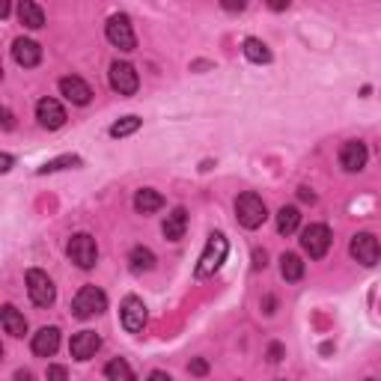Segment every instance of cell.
<instances>
[{
	"label": "cell",
	"mask_w": 381,
	"mask_h": 381,
	"mask_svg": "<svg viewBox=\"0 0 381 381\" xmlns=\"http://www.w3.org/2000/svg\"><path fill=\"white\" fill-rule=\"evenodd\" d=\"M15 381H36V378H33V372H30V370H18V372H15Z\"/></svg>",
	"instance_id": "34"
},
{
	"label": "cell",
	"mask_w": 381,
	"mask_h": 381,
	"mask_svg": "<svg viewBox=\"0 0 381 381\" xmlns=\"http://www.w3.org/2000/svg\"><path fill=\"white\" fill-rule=\"evenodd\" d=\"M104 375H108V381H134L128 360H123V358H114L108 367H104Z\"/></svg>",
	"instance_id": "24"
},
{
	"label": "cell",
	"mask_w": 381,
	"mask_h": 381,
	"mask_svg": "<svg viewBox=\"0 0 381 381\" xmlns=\"http://www.w3.org/2000/svg\"><path fill=\"white\" fill-rule=\"evenodd\" d=\"M12 126H15V123H12V111H9V108H4V128L9 131Z\"/></svg>",
	"instance_id": "36"
},
{
	"label": "cell",
	"mask_w": 381,
	"mask_h": 381,
	"mask_svg": "<svg viewBox=\"0 0 381 381\" xmlns=\"http://www.w3.org/2000/svg\"><path fill=\"white\" fill-rule=\"evenodd\" d=\"M0 322H4V331L9 333V337H24L27 333V319L12 307V304H6L4 313H0Z\"/></svg>",
	"instance_id": "18"
},
{
	"label": "cell",
	"mask_w": 381,
	"mask_h": 381,
	"mask_svg": "<svg viewBox=\"0 0 381 381\" xmlns=\"http://www.w3.org/2000/svg\"><path fill=\"white\" fill-rule=\"evenodd\" d=\"M128 259H131V271H137V274L152 271V265H155V253H152L149 248H134Z\"/></svg>",
	"instance_id": "25"
},
{
	"label": "cell",
	"mask_w": 381,
	"mask_h": 381,
	"mask_svg": "<svg viewBox=\"0 0 381 381\" xmlns=\"http://www.w3.org/2000/svg\"><path fill=\"white\" fill-rule=\"evenodd\" d=\"M36 119H39V126L42 128H60V126H66V111H63V104H60L57 99H39L36 104Z\"/></svg>",
	"instance_id": "11"
},
{
	"label": "cell",
	"mask_w": 381,
	"mask_h": 381,
	"mask_svg": "<svg viewBox=\"0 0 381 381\" xmlns=\"http://www.w3.org/2000/svg\"><path fill=\"white\" fill-rule=\"evenodd\" d=\"M0 170H12V155H9V152H4V155H0Z\"/></svg>",
	"instance_id": "32"
},
{
	"label": "cell",
	"mask_w": 381,
	"mask_h": 381,
	"mask_svg": "<svg viewBox=\"0 0 381 381\" xmlns=\"http://www.w3.org/2000/svg\"><path fill=\"white\" fill-rule=\"evenodd\" d=\"M45 378L48 381H69V372H66V367H48V372H45Z\"/></svg>",
	"instance_id": "28"
},
{
	"label": "cell",
	"mask_w": 381,
	"mask_h": 381,
	"mask_svg": "<svg viewBox=\"0 0 381 381\" xmlns=\"http://www.w3.org/2000/svg\"><path fill=\"white\" fill-rule=\"evenodd\" d=\"M149 381H173L170 375H167V372H161V370H155V372H152L149 375Z\"/></svg>",
	"instance_id": "35"
},
{
	"label": "cell",
	"mask_w": 381,
	"mask_h": 381,
	"mask_svg": "<svg viewBox=\"0 0 381 381\" xmlns=\"http://www.w3.org/2000/svg\"><path fill=\"white\" fill-rule=\"evenodd\" d=\"M104 33H108V42L116 45L119 51H134V27H131V18L126 12H116L108 18V27H104Z\"/></svg>",
	"instance_id": "5"
},
{
	"label": "cell",
	"mask_w": 381,
	"mask_h": 381,
	"mask_svg": "<svg viewBox=\"0 0 381 381\" xmlns=\"http://www.w3.org/2000/svg\"><path fill=\"white\" fill-rule=\"evenodd\" d=\"M301 248L304 253H310V259H322L331 250V230L325 223H310L301 233Z\"/></svg>",
	"instance_id": "7"
},
{
	"label": "cell",
	"mask_w": 381,
	"mask_h": 381,
	"mask_svg": "<svg viewBox=\"0 0 381 381\" xmlns=\"http://www.w3.org/2000/svg\"><path fill=\"white\" fill-rule=\"evenodd\" d=\"M69 259L78 268L89 271L96 263H99V248H96V238L93 236H87V233H78V236H72L69 238V248H66Z\"/></svg>",
	"instance_id": "4"
},
{
	"label": "cell",
	"mask_w": 381,
	"mask_h": 381,
	"mask_svg": "<svg viewBox=\"0 0 381 381\" xmlns=\"http://www.w3.org/2000/svg\"><path fill=\"white\" fill-rule=\"evenodd\" d=\"M280 274H283V280H289V283L301 280V277H304V263H301V256L283 253V256H280Z\"/></svg>",
	"instance_id": "23"
},
{
	"label": "cell",
	"mask_w": 381,
	"mask_h": 381,
	"mask_svg": "<svg viewBox=\"0 0 381 381\" xmlns=\"http://www.w3.org/2000/svg\"><path fill=\"white\" fill-rule=\"evenodd\" d=\"M111 87L116 89L119 96H134L137 87H140V78H137V72L131 63H116L111 66Z\"/></svg>",
	"instance_id": "10"
},
{
	"label": "cell",
	"mask_w": 381,
	"mask_h": 381,
	"mask_svg": "<svg viewBox=\"0 0 381 381\" xmlns=\"http://www.w3.org/2000/svg\"><path fill=\"white\" fill-rule=\"evenodd\" d=\"M27 292H30V301H33L36 307H51L54 298H57V289H54L51 277L39 268L27 271Z\"/></svg>",
	"instance_id": "6"
},
{
	"label": "cell",
	"mask_w": 381,
	"mask_h": 381,
	"mask_svg": "<svg viewBox=\"0 0 381 381\" xmlns=\"http://www.w3.org/2000/svg\"><path fill=\"white\" fill-rule=\"evenodd\" d=\"M194 375H206L209 372V363L203 360V358H197V360H191V367H188Z\"/></svg>",
	"instance_id": "30"
},
{
	"label": "cell",
	"mask_w": 381,
	"mask_h": 381,
	"mask_svg": "<svg viewBox=\"0 0 381 381\" xmlns=\"http://www.w3.org/2000/svg\"><path fill=\"white\" fill-rule=\"evenodd\" d=\"M185 230H188V211L185 209H173L170 215L164 218V226H161V233H164V238H170V241H179L182 236H185Z\"/></svg>",
	"instance_id": "16"
},
{
	"label": "cell",
	"mask_w": 381,
	"mask_h": 381,
	"mask_svg": "<svg viewBox=\"0 0 381 381\" xmlns=\"http://www.w3.org/2000/svg\"><path fill=\"white\" fill-rule=\"evenodd\" d=\"M104 310H108V295H104L99 286H84L72 301V313L78 319H93Z\"/></svg>",
	"instance_id": "3"
},
{
	"label": "cell",
	"mask_w": 381,
	"mask_h": 381,
	"mask_svg": "<svg viewBox=\"0 0 381 381\" xmlns=\"http://www.w3.org/2000/svg\"><path fill=\"white\" fill-rule=\"evenodd\" d=\"M57 348H60V331L57 328H42L39 333H33V355L51 358Z\"/></svg>",
	"instance_id": "17"
},
{
	"label": "cell",
	"mask_w": 381,
	"mask_h": 381,
	"mask_svg": "<svg viewBox=\"0 0 381 381\" xmlns=\"http://www.w3.org/2000/svg\"><path fill=\"white\" fill-rule=\"evenodd\" d=\"M274 304H277V301H274V298L268 295V298H265V313H274Z\"/></svg>",
	"instance_id": "37"
},
{
	"label": "cell",
	"mask_w": 381,
	"mask_h": 381,
	"mask_svg": "<svg viewBox=\"0 0 381 381\" xmlns=\"http://www.w3.org/2000/svg\"><path fill=\"white\" fill-rule=\"evenodd\" d=\"M60 93H63L72 104H89V99H93V89H89L87 81L74 78V74H69V78L60 81Z\"/></svg>",
	"instance_id": "15"
},
{
	"label": "cell",
	"mask_w": 381,
	"mask_h": 381,
	"mask_svg": "<svg viewBox=\"0 0 381 381\" xmlns=\"http://www.w3.org/2000/svg\"><path fill=\"white\" fill-rule=\"evenodd\" d=\"M367 158H370V152L360 140H348L340 149V164H343V170H348V173L363 170V167H367Z\"/></svg>",
	"instance_id": "13"
},
{
	"label": "cell",
	"mask_w": 381,
	"mask_h": 381,
	"mask_svg": "<svg viewBox=\"0 0 381 381\" xmlns=\"http://www.w3.org/2000/svg\"><path fill=\"white\" fill-rule=\"evenodd\" d=\"M140 126H143V119H140V116H123L119 123L111 126V137H128V134H134Z\"/></svg>",
	"instance_id": "26"
},
{
	"label": "cell",
	"mask_w": 381,
	"mask_h": 381,
	"mask_svg": "<svg viewBox=\"0 0 381 381\" xmlns=\"http://www.w3.org/2000/svg\"><path fill=\"white\" fill-rule=\"evenodd\" d=\"M367 381H372V378H367Z\"/></svg>",
	"instance_id": "39"
},
{
	"label": "cell",
	"mask_w": 381,
	"mask_h": 381,
	"mask_svg": "<svg viewBox=\"0 0 381 381\" xmlns=\"http://www.w3.org/2000/svg\"><path fill=\"white\" fill-rule=\"evenodd\" d=\"M298 197H301L304 203H316V194H313L310 188H301V191H298Z\"/></svg>",
	"instance_id": "33"
},
{
	"label": "cell",
	"mask_w": 381,
	"mask_h": 381,
	"mask_svg": "<svg viewBox=\"0 0 381 381\" xmlns=\"http://www.w3.org/2000/svg\"><path fill=\"white\" fill-rule=\"evenodd\" d=\"M101 348V337L96 331H81V333H74L72 343H69V352L74 360H89V358H96V352Z\"/></svg>",
	"instance_id": "12"
},
{
	"label": "cell",
	"mask_w": 381,
	"mask_h": 381,
	"mask_svg": "<svg viewBox=\"0 0 381 381\" xmlns=\"http://www.w3.org/2000/svg\"><path fill=\"white\" fill-rule=\"evenodd\" d=\"M298 223H301V211L295 206H283L277 211V233L280 236H292L298 230Z\"/></svg>",
	"instance_id": "21"
},
{
	"label": "cell",
	"mask_w": 381,
	"mask_h": 381,
	"mask_svg": "<svg viewBox=\"0 0 381 381\" xmlns=\"http://www.w3.org/2000/svg\"><path fill=\"white\" fill-rule=\"evenodd\" d=\"M283 355H286V348H283L280 343H271V346H268V360H271V363L283 360Z\"/></svg>",
	"instance_id": "29"
},
{
	"label": "cell",
	"mask_w": 381,
	"mask_h": 381,
	"mask_svg": "<svg viewBox=\"0 0 381 381\" xmlns=\"http://www.w3.org/2000/svg\"><path fill=\"white\" fill-rule=\"evenodd\" d=\"M161 206H164V197L155 188H143L134 197V209L140 211V215H152V211H158Z\"/></svg>",
	"instance_id": "19"
},
{
	"label": "cell",
	"mask_w": 381,
	"mask_h": 381,
	"mask_svg": "<svg viewBox=\"0 0 381 381\" xmlns=\"http://www.w3.org/2000/svg\"><path fill=\"white\" fill-rule=\"evenodd\" d=\"M18 18H21V24H24V27L39 30V27L45 24V12H42V6H39V4H33V0H24V4L18 6Z\"/></svg>",
	"instance_id": "20"
},
{
	"label": "cell",
	"mask_w": 381,
	"mask_h": 381,
	"mask_svg": "<svg viewBox=\"0 0 381 381\" xmlns=\"http://www.w3.org/2000/svg\"><path fill=\"white\" fill-rule=\"evenodd\" d=\"M12 60H15L18 66H24V69H33V66L42 63V48H39L33 39H15V45H12Z\"/></svg>",
	"instance_id": "14"
},
{
	"label": "cell",
	"mask_w": 381,
	"mask_h": 381,
	"mask_svg": "<svg viewBox=\"0 0 381 381\" xmlns=\"http://www.w3.org/2000/svg\"><path fill=\"white\" fill-rule=\"evenodd\" d=\"M78 164H81L78 155H63V158H54V161H48V164H42L39 173H42V176H45V173H57V170H66V167H78Z\"/></svg>",
	"instance_id": "27"
},
{
	"label": "cell",
	"mask_w": 381,
	"mask_h": 381,
	"mask_svg": "<svg viewBox=\"0 0 381 381\" xmlns=\"http://www.w3.org/2000/svg\"><path fill=\"white\" fill-rule=\"evenodd\" d=\"M146 304L137 298V295H128L123 298V304H119V319H123V328L128 333H140L143 325H146Z\"/></svg>",
	"instance_id": "8"
},
{
	"label": "cell",
	"mask_w": 381,
	"mask_h": 381,
	"mask_svg": "<svg viewBox=\"0 0 381 381\" xmlns=\"http://www.w3.org/2000/svg\"><path fill=\"white\" fill-rule=\"evenodd\" d=\"M245 57L250 60V63H271V51H268V45L263 42V39H256V36H250V39H245Z\"/></svg>",
	"instance_id": "22"
},
{
	"label": "cell",
	"mask_w": 381,
	"mask_h": 381,
	"mask_svg": "<svg viewBox=\"0 0 381 381\" xmlns=\"http://www.w3.org/2000/svg\"><path fill=\"white\" fill-rule=\"evenodd\" d=\"M223 9H238L241 12V9H245V4H223Z\"/></svg>",
	"instance_id": "38"
},
{
	"label": "cell",
	"mask_w": 381,
	"mask_h": 381,
	"mask_svg": "<svg viewBox=\"0 0 381 381\" xmlns=\"http://www.w3.org/2000/svg\"><path fill=\"white\" fill-rule=\"evenodd\" d=\"M226 253H230V241L223 238V233H211L209 241H206V250L200 256V263H197V277H209V274H215L223 265Z\"/></svg>",
	"instance_id": "1"
},
{
	"label": "cell",
	"mask_w": 381,
	"mask_h": 381,
	"mask_svg": "<svg viewBox=\"0 0 381 381\" xmlns=\"http://www.w3.org/2000/svg\"><path fill=\"white\" fill-rule=\"evenodd\" d=\"M265 265H268V253L256 248V250H253V268L259 271V268H265Z\"/></svg>",
	"instance_id": "31"
},
{
	"label": "cell",
	"mask_w": 381,
	"mask_h": 381,
	"mask_svg": "<svg viewBox=\"0 0 381 381\" xmlns=\"http://www.w3.org/2000/svg\"><path fill=\"white\" fill-rule=\"evenodd\" d=\"M348 250H352V256L367 268H372L381 259V245H378V238L372 233H358L352 238V245H348Z\"/></svg>",
	"instance_id": "9"
},
{
	"label": "cell",
	"mask_w": 381,
	"mask_h": 381,
	"mask_svg": "<svg viewBox=\"0 0 381 381\" xmlns=\"http://www.w3.org/2000/svg\"><path fill=\"white\" fill-rule=\"evenodd\" d=\"M236 218H238V223L245 226V230H256V226H263L265 218H268L263 197H256L253 191H245L236 200Z\"/></svg>",
	"instance_id": "2"
}]
</instances>
